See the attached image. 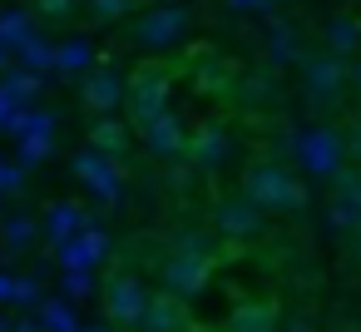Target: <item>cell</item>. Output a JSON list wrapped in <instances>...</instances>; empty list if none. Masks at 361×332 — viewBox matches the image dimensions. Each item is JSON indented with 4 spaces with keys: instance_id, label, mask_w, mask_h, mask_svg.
<instances>
[{
    "instance_id": "obj_1",
    "label": "cell",
    "mask_w": 361,
    "mask_h": 332,
    "mask_svg": "<svg viewBox=\"0 0 361 332\" xmlns=\"http://www.w3.org/2000/svg\"><path fill=\"white\" fill-rule=\"evenodd\" d=\"M243 189L267 208V213H297L302 203H307V189H302V179L292 174V169H282V164H252L247 174H243Z\"/></svg>"
},
{
    "instance_id": "obj_2",
    "label": "cell",
    "mask_w": 361,
    "mask_h": 332,
    "mask_svg": "<svg viewBox=\"0 0 361 332\" xmlns=\"http://www.w3.org/2000/svg\"><path fill=\"white\" fill-rule=\"evenodd\" d=\"M346 90H351V65L341 55L322 50V55H307L302 60V95H307V105L331 109V105H341Z\"/></svg>"
},
{
    "instance_id": "obj_3",
    "label": "cell",
    "mask_w": 361,
    "mask_h": 332,
    "mask_svg": "<svg viewBox=\"0 0 361 332\" xmlns=\"http://www.w3.org/2000/svg\"><path fill=\"white\" fill-rule=\"evenodd\" d=\"M183 35H188V11H178V6H154L129 25V40L139 50H173V45H183Z\"/></svg>"
},
{
    "instance_id": "obj_4",
    "label": "cell",
    "mask_w": 361,
    "mask_h": 332,
    "mask_svg": "<svg viewBox=\"0 0 361 332\" xmlns=\"http://www.w3.org/2000/svg\"><path fill=\"white\" fill-rule=\"evenodd\" d=\"M262 228H267V208L247 189L243 194H228L218 203V238H228V243H257Z\"/></svg>"
},
{
    "instance_id": "obj_5",
    "label": "cell",
    "mask_w": 361,
    "mask_h": 332,
    "mask_svg": "<svg viewBox=\"0 0 361 332\" xmlns=\"http://www.w3.org/2000/svg\"><path fill=\"white\" fill-rule=\"evenodd\" d=\"M297 159H302V169L312 179H336L341 174V159H346V139H336L322 124H312V129L297 134Z\"/></svg>"
},
{
    "instance_id": "obj_6",
    "label": "cell",
    "mask_w": 361,
    "mask_h": 332,
    "mask_svg": "<svg viewBox=\"0 0 361 332\" xmlns=\"http://www.w3.org/2000/svg\"><path fill=\"white\" fill-rule=\"evenodd\" d=\"M149 287L134 278V273H119L109 287H104V312L114 317V322H124V327H139L144 322V312H149Z\"/></svg>"
},
{
    "instance_id": "obj_7",
    "label": "cell",
    "mask_w": 361,
    "mask_h": 332,
    "mask_svg": "<svg viewBox=\"0 0 361 332\" xmlns=\"http://www.w3.org/2000/svg\"><path fill=\"white\" fill-rule=\"evenodd\" d=\"M85 105L94 114H114L119 105H129V80L114 70V65H99L85 75Z\"/></svg>"
},
{
    "instance_id": "obj_8",
    "label": "cell",
    "mask_w": 361,
    "mask_h": 332,
    "mask_svg": "<svg viewBox=\"0 0 361 332\" xmlns=\"http://www.w3.org/2000/svg\"><path fill=\"white\" fill-rule=\"evenodd\" d=\"M129 114H134L139 129L154 124L159 114H169V80H164V75H139V80L129 85Z\"/></svg>"
},
{
    "instance_id": "obj_9",
    "label": "cell",
    "mask_w": 361,
    "mask_h": 332,
    "mask_svg": "<svg viewBox=\"0 0 361 332\" xmlns=\"http://www.w3.org/2000/svg\"><path fill=\"white\" fill-rule=\"evenodd\" d=\"M139 134H144V144H149V154H154V159H188L193 134H188L173 114H159V119H154V124H144Z\"/></svg>"
},
{
    "instance_id": "obj_10",
    "label": "cell",
    "mask_w": 361,
    "mask_h": 332,
    "mask_svg": "<svg viewBox=\"0 0 361 332\" xmlns=\"http://www.w3.org/2000/svg\"><path fill=\"white\" fill-rule=\"evenodd\" d=\"M208 258H188V253H173L169 263H164V292H173V297H193L198 287H203V278H208Z\"/></svg>"
},
{
    "instance_id": "obj_11",
    "label": "cell",
    "mask_w": 361,
    "mask_h": 332,
    "mask_svg": "<svg viewBox=\"0 0 361 332\" xmlns=\"http://www.w3.org/2000/svg\"><path fill=\"white\" fill-rule=\"evenodd\" d=\"M139 332H188V307H183V297H173V292L149 297V312H144Z\"/></svg>"
},
{
    "instance_id": "obj_12",
    "label": "cell",
    "mask_w": 361,
    "mask_h": 332,
    "mask_svg": "<svg viewBox=\"0 0 361 332\" xmlns=\"http://www.w3.org/2000/svg\"><path fill=\"white\" fill-rule=\"evenodd\" d=\"M322 50H331V55H341V60H356V55H361V20L331 16V20L322 25Z\"/></svg>"
},
{
    "instance_id": "obj_13",
    "label": "cell",
    "mask_w": 361,
    "mask_h": 332,
    "mask_svg": "<svg viewBox=\"0 0 361 332\" xmlns=\"http://www.w3.org/2000/svg\"><path fill=\"white\" fill-rule=\"evenodd\" d=\"M228 134L218 129V124H208V129H198L193 134V144H188V159L198 164V169H223V159H228Z\"/></svg>"
},
{
    "instance_id": "obj_14",
    "label": "cell",
    "mask_w": 361,
    "mask_h": 332,
    "mask_svg": "<svg viewBox=\"0 0 361 332\" xmlns=\"http://www.w3.org/2000/svg\"><path fill=\"white\" fill-rule=\"evenodd\" d=\"M223 332H277V312L262 307V302H247L223 322Z\"/></svg>"
},
{
    "instance_id": "obj_15",
    "label": "cell",
    "mask_w": 361,
    "mask_h": 332,
    "mask_svg": "<svg viewBox=\"0 0 361 332\" xmlns=\"http://www.w3.org/2000/svg\"><path fill=\"white\" fill-rule=\"evenodd\" d=\"M267 60H272V65H297V60H302V40H297L282 20L267 25Z\"/></svg>"
},
{
    "instance_id": "obj_16",
    "label": "cell",
    "mask_w": 361,
    "mask_h": 332,
    "mask_svg": "<svg viewBox=\"0 0 361 332\" xmlns=\"http://www.w3.org/2000/svg\"><path fill=\"white\" fill-rule=\"evenodd\" d=\"M90 139H94V149H99V154L119 159V154L129 149V124H119V119H109V114H104V119L94 124V134H90Z\"/></svg>"
},
{
    "instance_id": "obj_17",
    "label": "cell",
    "mask_w": 361,
    "mask_h": 332,
    "mask_svg": "<svg viewBox=\"0 0 361 332\" xmlns=\"http://www.w3.org/2000/svg\"><path fill=\"white\" fill-rule=\"evenodd\" d=\"M173 253H188V258H208V263H213L218 243H213L208 233H178V238H173Z\"/></svg>"
},
{
    "instance_id": "obj_18",
    "label": "cell",
    "mask_w": 361,
    "mask_h": 332,
    "mask_svg": "<svg viewBox=\"0 0 361 332\" xmlns=\"http://www.w3.org/2000/svg\"><path fill=\"white\" fill-rule=\"evenodd\" d=\"M331 184H336V189H331L336 198H346L351 208H361V174H356V169H341V174H336Z\"/></svg>"
},
{
    "instance_id": "obj_19",
    "label": "cell",
    "mask_w": 361,
    "mask_h": 332,
    "mask_svg": "<svg viewBox=\"0 0 361 332\" xmlns=\"http://www.w3.org/2000/svg\"><path fill=\"white\" fill-rule=\"evenodd\" d=\"M90 11H94V20L114 25V20H124V16L134 11V0H90Z\"/></svg>"
},
{
    "instance_id": "obj_20",
    "label": "cell",
    "mask_w": 361,
    "mask_h": 332,
    "mask_svg": "<svg viewBox=\"0 0 361 332\" xmlns=\"http://www.w3.org/2000/svg\"><path fill=\"white\" fill-rule=\"evenodd\" d=\"M55 65H60V70H85V65H90V45H80V40H75V45H60V60H55Z\"/></svg>"
},
{
    "instance_id": "obj_21",
    "label": "cell",
    "mask_w": 361,
    "mask_h": 332,
    "mask_svg": "<svg viewBox=\"0 0 361 332\" xmlns=\"http://www.w3.org/2000/svg\"><path fill=\"white\" fill-rule=\"evenodd\" d=\"M70 6H75V0H35V11H40L45 20H60V16H65Z\"/></svg>"
},
{
    "instance_id": "obj_22",
    "label": "cell",
    "mask_w": 361,
    "mask_h": 332,
    "mask_svg": "<svg viewBox=\"0 0 361 332\" xmlns=\"http://www.w3.org/2000/svg\"><path fill=\"white\" fill-rule=\"evenodd\" d=\"M6 233H11V243L20 248V243L30 238V218H11V228H6Z\"/></svg>"
},
{
    "instance_id": "obj_23",
    "label": "cell",
    "mask_w": 361,
    "mask_h": 332,
    "mask_svg": "<svg viewBox=\"0 0 361 332\" xmlns=\"http://www.w3.org/2000/svg\"><path fill=\"white\" fill-rule=\"evenodd\" d=\"M228 6H238V11H272L267 0H228Z\"/></svg>"
},
{
    "instance_id": "obj_24",
    "label": "cell",
    "mask_w": 361,
    "mask_h": 332,
    "mask_svg": "<svg viewBox=\"0 0 361 332\" xmlns=\"http://www.w3.org/2000/svg\"><path fill=\"white\" fill-rule=\"evenodd\" d=\"M351 90H356V95H361V55H356V60H351Z\"/></svg>"
},
{
    "instance_id": "obj_25",
    "label": "cell",
    "mask_w": 361,
    "mask_h": 332,
    "mask_svg": "<svg viewBox=\"0 0 361 332\" xmlns=\"http://www.w3.org/2000/svg\"><path fill=\"white\" fill-rule=\"evenodd\" d=\"M351 253H356V263H361V233H351Z\"/></svg>"
},
{
    "instance_id": "obj_26",
    "label": "cell",
    "mask_w": 361,
    "mask_h": 332,
    "mask_svg": "<svg viewBox=\"0 0 361 332\" xmlns=\"http://www.w3.org/2000/svg\"><path fill=\"white\" fill-rule=\"evenodd\" d=\"M267 6H282V0H267Z\"/></svg>"
}]
</instances>
